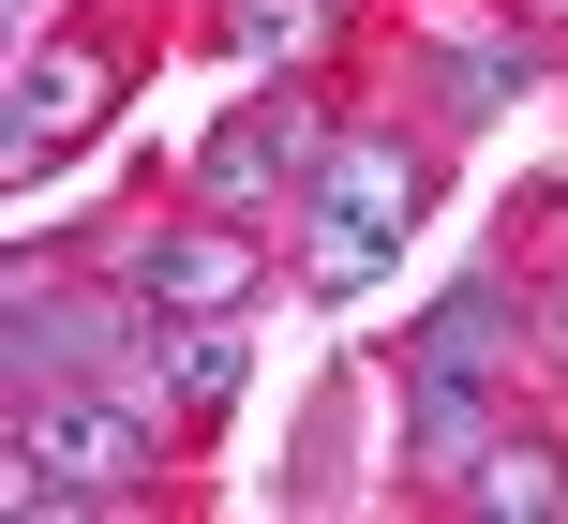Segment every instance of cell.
Here are the masks:
<instances>
[{
    "instance_id": "1",
    "label": "cell",
    "mask_w": 568,
    "mask_h": 524,
    "mask_svg": "<svg viewBox=\"0 0 568 524\" xmlns=\"http://www.w3.org/2000/svg\"><path fill=\"white\" fill-rule=\"evenodd\" d=\"M135 480H150V420L135 405H90V390L16 405V510H105Z\"/></svg>"
},
{
    "instance_id": "2",
    "label": "cell",
    "mask_w": 568,
    "mask_h": 524,
    "mask_svg": "<svg viewBox=\"0 0 568 524\" xmlns=\"http://www.w3.org/2000/svg\"><path fill=\"white\" fill-rule=\"evenodd\" d=\"M255 240L240 225H165V240H135V300L150 315H240V300H255Z\"/></svg>"
},
{
    "instance_id": "3",
    "label": "cell",
    "mask_w": 568,
    "mask_h": 524,
    "mask_svg": "<svg viewBox=\"0 0 568 524\" xmlns=\"http://www.w3.org/2000/svg\"><path fill=\"white\" fill-rule=\"evenodd\" d=\"M419 195H434V180H419L404 135H329V150H314V210H344V225H374V240L419 225Z\"/></svg>"
},
{
    "instance_id": "4",
    "label": "cell",
    "mask_w": 568,
    "mask_h": 524,
    "mask_svg": "<svg viewBox=\"0 0 568 524\" xmlns=\"http://www.w3.org/2000/svg\"><path fill=\"white\" fill-rule=\"evenodd\" d=\"M105 90H120V60L90 46V30H60L45 60H16V150H60V135H90V120H105Z\"/></svg>"
},
{
    "instance_id": "5",
    "label": "cell",
    "mask_w": 568,
    "mask_h": 524,
    "mask_svg": "<svg viewBox=\"0 0 568 524\" xmlns=\"http://www.w3.org/2000/svg\"><path fill=\"white\" fill-rule=\"evenodd\" d=\"M150 315V300H135ZM120 300H45V285H16V375H90V360H120Z\"/></svg>"
},
{
    "instance_id": "6",
    "label": "cell",
    "mask_w": 568,
    "mask_h": 524,
    "mask_svg": "<svg viewBox=\"0 0 568 524\" xmlns=\"http://www.w3.org/2000/svg\"><path fill=\"white\" fill-rule=\"evenodd\" d=\"M284 165H314V135H300V120H284V105H240L225 135L195 150V195H210V210H240V195H270Z\"/></svg>"
},
{
    "instance_id": "7",
    "label": "cell",
    "mask_w": 568,
    "mask_h": 524,
    "mask_svg": "<svg viewBox=\"0 0 568 524\" xmlns=\"http://www.w3.org/2000/svg\"><path fill=\"white\" fill-rule=\"evenodd\" d=\"M494 360H509V285H449V300L419 315V375L494 390Z\"/></svg>"
},
{
    "instance_id": "8",
    "label": "cell",
    "mask_w": 568,
    "mask_h": 524,
    "mask_svg": "<svg viewBox=\"0 0 568 524\" xmlns=\"http://www.w3.org/2000/svg\"><path fill=\"white\" fill-rule=\"evenodd\" d=\"M464 495H479L494 524H554V510H568V450H554V435H494Z\"/></svg>"
},
{
    "instance_id": "9",
    "label": "cell",
    "mask_w": 568,
    "mask_h": 524,
    "mask_svg": "<svg viewBox=\"0 0 568 524\" xmlns=\"http://www.w3.org/2000/svg\"><path fill=\"white\" fill-rule=\"evenodd\" d=\"M404 450H419V465H479V450H494V405L464 375H419V390H404Z\"/></svg>"
},
{
    "instance_id": "10",
    "label": "cell",
    "mask_w": 568,
    "mask_h": 524,
    "mask_svg": "<svg viewBox=\"0 0 568 524\" xmlns=\"http://www.w3.org/2000/svg\"><path fill=\"white\" fill-rule=\"evenodd\" d=\"M524 90H539V46H464V60H449V105H464V120L524 105Z\"/></svg>"
},
{
    "instance_id": "11",
    "label": "cell",
    "mask_w": 568,
    "mask_h": 524,
    "mask_svg": "<svg viewBox=\"0 0 568 524\" xmlns=\"http://www.w3.org/2000/svg\"><path fill=\"white\" fill-rule=\"evenodd\" d=\"M314 30H329V0H225V46L240 60H300Z\"/></svg>"
},
{
    "instance_id": "12",
    "label": "cell",
    "mask_w": 568,
    "mask_h": 524,
    "mask_svg": "<svg viewBox=\"0 0 568 524\" xmlns=\"http://www.w3.org/2000/svg\"><path fill=\"white\" fill-rule=\"evenodd\" d=\"M300 270H314L329 300H359L374 270H389V240H374V225H344V210H314V255H300Z\"/></svg>"
},
{
    "instance_id": "13",
    "label": "cell",
    "mask_w": 568,
    "mask_h": 524,
    "mask_svg": "<svg viewBox=\"0 0 568 524\" xmlns=\"http://www.w3.org/2000/svg\"><path fill=\"white\" fill-rule=\"evenodd\" d=\"M180 390H195V405H225V390H240V345H225V330H210V315L180 330Z\"/></svg>"
},
{
    "instance_id": "14",
    "label": "cell",
    "mask_w": 568,
    "mask_h": 524,
    "mask_svg": "<svg viewBox=\"0 0 568 524\" xmlns=\"http://www.w3.org/2000/svg\"><path fill=\"white\" fill-rule=\"evenodd\" d=\"M524 16H539V30H568V0H524Z\"/></svg>"
}]
</instances>
